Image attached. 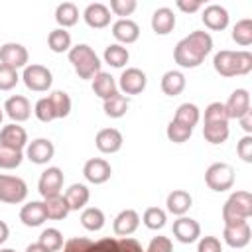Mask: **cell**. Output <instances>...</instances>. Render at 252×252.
<instances>
[{"mask_svg": "<svg viewBox=\"0 0 252 252\" xmlns=\"http://www.w3.org/2000/svg\"><path fill=\"white\" fill-rule=\"evenodd\" d=\"M94 144H96L98 152H102V154H114V152H118L122 148V134L116 128H102L96 134Z\"/></svg>", "mask_w": 252, "mask_h": 252, "instance_id": "d6986e66", "label": "cell"}, {"mask_svg": "<svg viewBox=\"0 0 252 252\" xmlns=\"http://www.w3.org/2000/svg\"><path fill=\"white\" fill-rule=\"evenodd\" d=\"M0 252H16V250H12V248H4V250H0Z\"/></svg>", "mask_w": 252, "mask_h": 252, "instance_id": "6f0895ef", "label": "cell"}, {"mask_svg": "<svg viewBox=\"0 0 252 252\" xmlns=\"http://www.w3.org/2000/svg\"><path fill=\"white\" fill-rule=\"evenodd\" d=\"M110 173H112L110 163L102 158H91L83 167V175L87 177V181H91L94 185H100V183L108 181Z\"/></svg>", "mask_w": 252, "mask_h": 252, "instance_id": "7c38bea8", "label": "cell"}, {"mask_svg": "<svg viewBox=\"0 0 252 252\" xmlns=\"http://www.w3.org/2000/svg\"><path fill=\"white\" fill-rule=\"evenodd\" d=\"M81 224L87 230L96 232V230H100L104 226V213L100 209H96V207H89V209H85L81 213Z\"/></svg>", "mask_w": 252, "mask_h": 252, "instance_id": "d6a6232c", "label": "cell"}, {"mask_svg": "<svg viewBox=\"0 0 252 252\" xmlns=\"http://www.w3.org/2000/svg\"><path fill=\"white\" fill-rule=\"evenodd\" d=\"M138 224H140V215L134 209H124L122 213L116 215L112 228L116 236H128L138 228Z\"/></svg>", "mask_w": 252, "mask_h": 252, "instance_id": "7402d4cb", "label": "cell"}, {"mask_svg": "<svg viewBox=\"0 0 252 252\" xmlns=\"http://www.w3.org/2000/svg\"><path fill=\"white\" fill-rule=\"evenodd\" d=\"M22 79H24L26 87H28L30 91H35V93H43V91H47V89L51 87V83H53V75H51V71H49L47 67H43V65H37V63H33V65H26Z\"/></svg>", "mask_w": 252, "mask_h": 252, "instance_id": "52a82bcc", "label": "cell"}, {"mask_svg": "<svg viewBox=\"0 0 252 252\" xmlns=\"http://www.w3.org/2000/svg\"><path fill=\"white\" fill-rule=\"evenodd\" d=\"M35 116L41 120V122H51L53 118H55V112H53V106H51V100H49V96H45V98H39L37 102H35Z\"/></svg>", "mask_w": 252, "mask_h": 252, "instance_id": "bcb514c9", "label": "cell"}, {"mask_svg": "<svg viewBox=\"0 0 252 252\" xmlns=\"http://www.w3.org/2000/svg\"><path fill=\"white\" fill-rule=\"evenodd\" d=\"M43 207H45L47 219H51V220H63V219L71 213V209H69V205H67V201H65L63 195L47 197V199L43 201Z\"/></svg>", "mask_w": 252, "mask_h": 252, "instance_id": "f1b7e54d", "label": "cell"}, {"mask_svg": "<svg viewBox=\"0 0 252 252\" xmlns=\"http://www.w3.org/2000/svg\"><path fill=\"white\" fill-rule=\"evenodd\" d=\"M193 205V197L183 191V189H175L167 195V211L173 213V215H185Z\"/></svg>", "mask_w": 252, "mask_h": 252, "instance_id": "4316f807", "label": "cell"}, {"mask_svg": "<svg viewBox=\"0 0 252 252\" xmlns=\"http://www.w3.org/2000/svg\"><path fill=\"white\" fill-rule=\"evenodd\" d=\"M213 49V37L207 33V32H191L187 37H183L175 49H173V59L179 67H185V69H193V67H199L205 57L211 53Z\"/></svg>", "mask_w": 252, "mask_h": 252, "instance_id": "6da1fadb", "label": "cell"}, {"mask_svg": "<svg viewBox=\"0 0 252 252\" xmlns=\"http://www.w3.org/2000/svg\"><path fill=\"white\" fill-rule=\"evenodd\" d=\"M128 59H130L128 49L122 47V45H118V43H112V45H108V47L104 49V61H106L108 65L116 67V69L124 67V65L128 63Z\"/></svg>", "mask_w": 252, "mask_h": 252, "instance_id": "836d02e7", "label": "cell"}, {"mask_svg": "<svg viewBox=\"0 0 252 252\" xmlns=\"http://www.w3.org/2000/svg\"><path fill=\"white\" fill-rule=\"evenodd\" d=\"M69 61L73 63V69L79 75V79H93L94 75L100 73V59L93 51V47H89L87 43H79L71 47Z\"/></svg>", "mask_w": 252, "mask_h": 252, "instance_id": "3957f363", "label": "cell"}, {"mask_svg": "<svg viewBox=\"0 0 252 252\" xmlns=\"http://www.w3.org/2000/svg\"><path fill=\"white\" fill-rule=\"evenodd\" d=\"M89 246H91L89 238H71V240L65 242L63 252H87Z\"/></svg>", "mask_w": 252, "mask_h": 252, "instance_id": "816d5d0a", "label": "cell"}, {"mask_svg": "<svg viewBox=\"0 0 252 252\" xmlns=\"http://www.w3.org/2000/svg\"><path fill=\"white\" fill-rule=\"evenodd\" d=\"M185 89V77L181 71H167L161 77V91L167 96H177Z\"/></svg>", "mask_w": 252, "mask_h": 252, "instance_id": "f546056e", "label": "cell"}, {"mask_svg": "<svg viewBox=\"0 0 252 252\" xmlns=\"http://www.w3.org/2000/svg\"><path fill=\"white\" fill-rule=\"evenodd\" d=\"M49 100H51V106H53V112H55V118H65L69 116L71 112V98L65 91H53L49 94Z\"/></svg>", "mask_w": 252, "mask_h": 252, "instance_id": "e575fe53", "label": "cell"}, {"mask_svg": "<svg viewBox=\"0 0 252 252\" xmlns=\"http://www.w3.org/2000/svg\"><path fill=\"white\" fill-rule=\"evenodd\" d=\"M191 134H193V128H189V126H185V124H181V122H177V120H171V122L167 124V138H169L173 144H183V142H187V140L191 138Z\"/></svg>", "mask_w": 252, "mask_h": 252, "instance_id": "60d3db41", "label": "cell"}, {"mask_svg": "<svg viewBox=\"0 0 252 252\" xmlns=\"http://www.w3.org/2000/svg\"><path fill=\"white\" fill-rule=\"evenodd\" d=\"M41 246H45L49 252H57L63 248V234L57 230V228H45L41 234H39V240H37Z\"/></svg>", "mask_w": 252, "mask_h": 252, "instance_id": "ab89813d", "label": "cell"}, {"mask_svg": "<svg viewBox=\"0 0 252 252\" xmlns=\"http://www.w3.org/2000/svg\"><path fill=\"white\" fill-rule=\"evenodd\" d=\"M26 154H28V159H30V161H33V163H37V165H43V163H47V161L53 158L55 148H53V142H51V140H47V138H37V140L30 142Z\"/></svg>", "mask_w": 252, "mask_h": 252, "instance_id": "2e32d148", "label": "cell"}, {"mask_svg": "<svg viewBox=\"0 0 252 252\" xmlns=\"http://www.w3.org/2000/svg\"><path fill=\"white\" fill-rule=\"evenodd\" d=\"M55 20H57L59 26H63V30L69 28V26H75L77 20H79V10H77V6H75L73 2H61V4L57 6V10H55Z\"/></svg>", "mask_w": 252, "mask_h": 252, "instance_id": "4dcf8cb0", "label": "cell"}, {"mask_svg": "<svg viewBox=\"0 0 252 252\" xmlns=\"http://www.w3.org/2000/svg\"><path fill=\"white\" fill-rule=\"evenodd\" d=\"M175 4H177V8H179V10H183V12H187V14L197 12V10L203 6L199 0H177Z\"/></svg>", "mask_w": 252, "mask_h": 252, "instance_id": "f5cc1de1", "label": "cell"}, {"mask_svg": "<svg viewBox=\"0 0 252 252\" xmlns=\"http://www.w3.org/2000/svg\"><path fill=\"white\" fill-rule=\"evenodd\" d=\"M144 224L152 230H159L165 226V211L159 207H150L144 211Z\"/></svg>", "mask_w": 252, "mask_h": 252, "instance_id": "b9f144b4", "label": "cell"}, {"mask_svg": "<svg viewBox=\"0 0 252 252\" xmlns=\"http://www.w3.org/2000/svg\"><path fill=\"white\" fill-rule=\"evenodd\" d=\"M146 83H148V77L142 69L138 67H128L126 71H122L120 75V89L126 93V94H140L144 89H146Z\"/></svg>", "mask_w": 252, "mask_h": 252, "instance_id": "30bf717a", "label": "cell"}, {"mask_svg": "<svg viewBox=\"0 0 252 252\" xmlns=\"http://www.w3.org/2000/svg\"><path fill=\"white\" fill-rule=\"evenodd\" d=\"M205 183L209 185V189L219 191V193L230 189L232 183H234V169H232V165L222 163V161L209 165L207 171H205Z\"/></svg>", "mask_w": 252, "mask_h": 252, "instance_id": "5b68a950", "label": "cell"}, {"mask_svg": "<svg viewBox=\"0 0 252 252\" xmlns=\"http://www.w3.org/2000/svg\"><path fill=\"white\" fill-rule=\"evenodd\" d=\"M47 45L53 53H63V51H69L71 49V35L67 30L63 28H57L53 32H49L47 35Z\"/></svg>", "mask_w": 252, "mask_h": 252, "instance_id": "1f68e13d", "label": "cell"}, {"mask_svg": "<svg viewBox=\"0 0 252 252\" xmlns=\"http://www.w3.org/2000/svg\"><path fill=\"white\" fill-rule=\"evenodd\" d=\"M224 242L232 248H244L248 242H250V236H252V230H250V224L248 220L246 222H236V224H224Z\"/></svg>", "mask_w": 252, "mask_h": 252, "instance_id": "9a60e30c", "label": "cell"}, {"mask_svg": "<svg viewBox=\"0 0 252 252\" xmlns=\"http://www.w3.org/2000/svg\"><path fill=\"white\" fill-rule=\"evenodd\" d=\"M20 220L26 226H39V224H43L47 220L43 203L41 201H32V203L24 205L22 211H20Z\"/></svg>", "mask_w": 252, "mask_h": 252, "instance_id": "d4e9b609", "label": "cell"}, {"mask_svg": "<svg viewBox=\"0 0 252 252\" xmlns=\"http://www.w3.org/2000/svg\"><path fill=\"white\" fill-rule=\"evenodd\" d=\"M26 252H49L45 246H41L39 242H33V244H30L28 248H26Z\"/></svg>", "mask_w": 252, "mask_h": 252, "instance_id": "9f6ffc18", "label": "cell"}, {"mask_svg": "<svg viewBox=\"0 0 252 252\" xmlns=\"http://www.w3.org/2000/svg\"><path fill=\"white\" fill-rule=\"evenodd\" d=\"M4 110H6V114H8L14 122H24V120H28L30 114H32L30 100H28L26 96H22V94L10 96V98L6 100V104H4Z\"/></svg>", "mask_w": 252, "mask_h": 252, "instance_id": "44dd1931", "label": "cell"}, {"mask_svg": "<svg viewBox=\"0 0 252 252\" xmlns=\"http://www.w3.org/2000/svg\"><path fill=\"white\" fill-rule=\"evenodd\" d=\"M8 236H10V228H8V224H6L4 220H0V244L6 242Z\"/></svg>", "mask_w": 252, "mask_h": 252, "instance_id": "11a10c76", "label": "cell"}, {"mask_svg": "<svg viewBox=\"0 0 252 252\" xmlns=\"http://www.w3.org/2000/svg\"><path fill=\"white\" fill-rule=\"evenodd\" d=\"M238 158L246 163H252V136H244L236 146Z\"/></svg>", "mask_w": 252, "mask_h": 252, "instance_id": "681fc988", "label": "cell"}, {"mask_svg": "<svg viewBox=\"0 0 252 252\" xmlns=\"http://www.w3.org/2000/svg\"><path fill=\"white\" fill-rule=\"evenodd\" d=\"M0 124H2V110H0Z\"/></svg>", "mask_w": 252, "mask_h": 252, "instance_id": "680465c9", "label": "cell"}, {"mask_svg": "<svg viewBox=\"0 0 252 252\" xmlns=\"http://www.w3.org/2000/svg\"><path fill=\"white\" fill-rule=\"evenodd\" d=\"M26 197H28V185L24 179L0 173V201L2 203L16 205V203H22Z\"/></svg>", "mask_w": 252, "mask_h": 252, "instance_id": "8992f818", "label": "cell"}, {"mask_svg": "<svg viewBox=\"0 0 252 252\" xmlns=\"http://www.w3.org/2000/svg\"><path fill=\"white\" fill-rule=\"evenodd\" d=\"M83 18L91 28L100 30V28H106L110 24V10L100 2H93V4H89L85 8Z\"/></svg>", "mask_w": 252, "mask_h": 252, "instance_id": "ffe728a7", "label": "cell"}, {"mask_svg": "<svg viewBox=\"0 0 252 252\" xmlns=\"http://www.w3.org/2000/svg\"><path fill=\"white\" fill-rule=\"evenodd\" d=\"M197 252H222L220 240H219L217 236H203V238L199 240Z\"/></svg>", "mask_w": 252, "mask_h": 252, "instance_id": "f907efd6", "label": "cell"}, {"mask_svg": "<svg viewBox=\"0 0 252 252\" xmlns=\"http://www.w3.org/2000/svg\"><path fill=\"white\" fill-rule=\"evenodd\" d=\"M0 61L2 65H8L18 71V67H26L28 63V49L22 43H14V41L4 43L0 47Z\"/></svg>", "mask_w": 252, "mask_h": 252, "instance_id": "8fae6325", "label": "cell"}, {"mask_svg": "<svg viewBox=\"0 0 252 252\" xmlns=\"http://www.w3.org/2000/svg\"><path fill=\"white\" fill-rule=\"evenodd\" d=\"M173 28H175V14H173V10L167 8V6L158 8L154 12V16H152V30L158 35H167Z\"/></svg>", "mask_w": 252, "mask_h": 252, "instance_id": "cb8c5ba5", "label": "cell"}, {"mask_svg": "<svg viewBox=\"0 0 252 252\" xmlns=\"http://www.w3.org/2000/svg\"><path fill=\"white\" fill-rule=\"evenodd\" d=\"M110 10L116 16H130L136 10V0H110Z\"/></svg>", "mask_w": 252, "mask_h": 252, "instance_id": "c3c4849f", "label": "cell"}, {"mask_svg": "<svg viewBox=\"0 0 252 252\" xmlns=\"http://www.w3.org/2000/svg\"><path fill=\"white\" fill-rule=\"evenodd\" d=\"M126 110H128V98L118 93L104 100V114L110 118H120L126 114Z\"/></svg>", "mask_w": 252, "mask_h": 252, "instance_id": "8d00e7d4", "label": "cell"}, {"mask_svg": "<svg viewBox=\"0 0 252 252\" xmlns=\"http://www.w3.org/2000/svg\"><path fill=\"white\" fill-rule=\"evenodd\" d=\"M215 71L220 77H236L252 71V53L248 51H228L222 49L213 59Z\"/></svg>", "mask_w": 252, "mask_h": 252, "instance_id": "7a4b0ae2", "label": "cell"}, {"mask_svg": "<svg viewBox=\"0 0 252 252\" xmlns=\"http://www.w3.org/2000/svg\"><path fill=\"white\" fill-rule=\"evenodd\" d=\"M144 252H173V244L167 236H154Z\"/></svg>", "mask_w": 252, "mask_h": 252, "instance_id": "7dc6e473", "label": "cell"}, {"mask_svg": "<svg viewBox=\"0 0 252 252\" xmlns=\"http://www.w3.org/2000/svg\"><path fill=\"white\" fill-rule=\"evenodd\" d=\"M219 122H226L228 124V116L224 110L222 102H211L205 108V124H219Z\"/></svg>", "mask_w": 252, "mask_h": 252, "instance_id": "ee69618b", "label": "cell"}, {"mask_svg": "<svg viewBox=\"0 0 252 252\" xmlns=\"http://www.w3.org/2000/svg\"><path fill=\"white\" fill-rule=\"evenodd\" d=\"M28 144V134L22 126L18 124H8L0 130V146H6V148H12V150H20Z\"/></svg>", "mask_w": 252, "mask_h": 252, "instance_id": "ac0fdd59", "label": "cell"}, {"mask_svg": "<svg viewBox=\"0 0 252 252\" xmlns=\"http://www.w3.org/2000/svg\"><path fill=\"white\" fill-rule=\"evenodd\" d=\"M61 187H63V171L59 167H47L41 177H39V183H37V189H39V195L43 199L47 197H55L61 193Z\"/></svg>", "mask_w": 252, "mask_h": 252, "instance_id": "9c48e42d", "label": "cell"}, {"mask_svg": "<svg viewBox=\"0 0 252 252\" xmlns=\"http://www.w3.org/2000/svg\"><path fill=\"white\" fill-rule=\"evenodd\" d=\"M22 159H24V156L20 150L0 146V167L2 169H16L22 163Z\"/></svg>", "mask_w": 252, "mask_h": 252, "instance_id": "7bdbcfd3", "label": "cell"}, {"mask_svg": "<svg viewBox=\"0 0 252 252\" xmlns=\"http://www.w3.org/2000/svg\"><path fill=\"white\" fill-rule=\"evenodd\" d=\"M224 110H226V116H228V120L230 118H242L246 112H250V94H248V91L246 89H236L230 96H228V100H226V104H224Z\"/></svg>", "mask_w": 252, "mask_h": 252, "instance_id": "4fadbf2b", "label": "cell"}, {"mask_svg": "<svg viewBox=\"0 0 252 252\" xmlns=\"http://www.w3.org/2000/svg\"><path fill=\"white\" fill-rule=\"evenodd\" d=\"M93 93L96 94V96H100L102 100H106V98H110V96H114L118 91H116V81H114V77L110 75V73H98V75H94L93 77Z\"/></svg>", "mask_w": 252, "mask_h": 252, "instance_id": "484cf974", "label": "cell"}, {"mask_svg": "<svg viewBox=\"0 0 252 252\" xmlns=\"http://www.w3.org/2000/svg\"><path fill=\"white\" fill-rule=\"evenodd\" d=\"M203 24L213 30V32H220L228 26V12L226 8H222L220 4H209L205 10H203V16H201Z\"/></svg>", "mask_w": 252, "mask_h": 252, "instance_id": "e0dca14e", "label": "cell"}, {"mask_svg": "<svg viewBox=\"0 0 252 252\" xmlns=\"http://www.w3.org/2000/svg\"><path fill=\"white\" fill-rule=\"evenodd\" d=\"M203 136L211 144H222L228 138V124L219 122V124H205L203 126Z\"/></svg>", "mask_w": 252, "mask_h": 252, "instance_id": "74e56055", "label": "cell"}, {"mask_svg": "<svg viewBox=\"0 0 252 252\" xmlns=\"http://www.w3.org/2000/svg\"><path fill=\"white\" fill-rule=\"evenodd\" d=\"M238 120H240L242 128H244V130L250 134V132H252V112H246V114H244L242 118H238Z\"/></svg>", "mask_w": 252, "mask_h": 252, "instance_id": "db71d44e", "label": "cell"}, {"mask_svg": "<svg viewBox=\"0 0 252 252\" xmlns=\"http://www.w3.org/2000/svg\"><path fill=\"white\" fill-rule=\"evenodd\" d=\"M87 252H144V250L138 240L122 236V238H102L98 242H91Z\"/></svg>", "mask_w": 252, "mask_h": 252, "instance_id": "ba28073f", "label": "cell"}, {"mask_svg": "<svg viewBox=\"0 0 252 252\" xmlns=\"http://www.w3.org/2000/svg\"><path fill=\"white\" fill-rule=\"evenodd\" d=\"M173 236L183 244H191L201 236V226H199V222L195 219L179 217L173 222Z\"/></svg>", "mask_w": 252, "mask_h": 252, "instance_id": "5bb4252c", "label": "cell"}, {"mask_svg": "<svg viewBox=\"0 0 252 252\" xmlns=\"http://www.w3.org/2000/svg\"><path fill=\"white\" fill-rule=\"evenodd\" d=\"M63 197H65V201H67V205H69L71 211H79V209H83V207L89 203L91 193H89L87 185H83V183H73V185L65 191Z\"/></svg>", "mask_w": 252, "mask_h": 252, "instance_id": "83f0119b", "label": "cell"}, {"mask_svg": "<svg viewBox=\"0 0 252 252\" xmlns=\"http://www.w3.org/2000/svg\"><path fill=\"white\" fill-rule=\"evenodd\" d=\"M252 217V195L248 191H236L232 193L224 207H222V220L224 224H236L246 222Z\"/></svg>", "mask_w": 252, "mask_h": 252, "instance_id": "277c9868", "label": "cell"}, {"mask_svg": "<svg viewBox=\"0 0 252 252\" xmlns=\"http://www.w3.org/2000/svg\"><path fill=\"white\" fill-rule=\"evenodd\" d=\"M232 39L242 47L250 45L252 43V20L244 18V20L236 22L232 28Z\"/></svg>", "mask_w": 252, "mask_h": 252, "instance_id": "f35d334b", "label": "cell"}, {"mask_svg": "<svg viewBox=\"0 0 252 252\" xmlns=\"http://www.w3.org/2000/svg\"><path fill=\"white\" fill-rule=\"evenodd\" d=\"M18 71L0 63V91H10L18 85Z\"/></svg>", "mask_w": 252, "mask_h": 252, "instance_id": "f6af8a7d", "label": "cell"}, {"mask_svg": "<svg viewBox=\"0 0 252 252\" xmlns=\"http://www.w3.org/2000/svg\"><path fill=\"white\" fill-rule=\"evenodd\" d=\"M199 118H201L199 108H197L195 104H191V102H183V104H179V108L175 110V118H173V120H177V122H181V124L193 128V126L199 122Z\"/></svg>", "mask_w": 252, "mask_h": 252, "instance_id": "d590c367", "label": "cell"}, {"mask_svg": "<svg viewBox=\"0 0 252 252\" xmlns=\"http://www.w3.org/2000/svg\"><path fill=\"white\" fill-rule=\"evenodd\" d=\"M112 35L122 43H134L140 37V26L134 20L120 18L112 24Z\"/></svg>", "mask_w": 252, "mask_h": 252, "instance_id": "603a6c76", "label": "cell"}]
</instances>
